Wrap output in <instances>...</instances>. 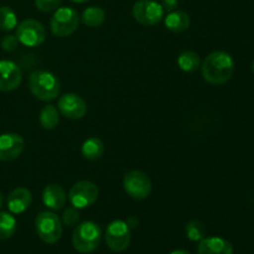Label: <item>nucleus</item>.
<instances>
[{"mask_svg": "<svg viewBox=\"0 0 254 254\" xmlns=\"http://www.w3.org/2000/svg\"><path fill=\"white\" fill-rule=\"evenodd\" d=\"M235 72V61L226 51L211 52L201 64V74L207 83L221 86L227 83Z\"/></svg>", "mask_w": 254, "mask_h": 254, "instance_id": "obj_1", "label": "nucleus"}, {"mask_svg": "<svg viewBox=\"0 0 254 254\" xmlns=\"http://www.w3.org/2000/svg\"><path fill=\"white\" fill-rule=\"evenodd\" d=\"M29 88L39 101L50 102L57 98L60 93V81L56 74L46 69L32 72L29 78Z\"/></svg>", "mask_w": 254, "mask_h": 254, "instance_id": "obj_2", "label": "nucleus"}, {"mask_svg": "<svg viewBox=\"0 0 254 254\" xmlns=\"http://www.w3.org/2000/svg\"><path fill=\"white\" fill-rule=\"evenodd\" d=\"M102 240V230L99 225L92 221L77 225L72 233V245L73 248L79 253H92L98 248Z\"/></svg>", "mask_w": 254, "mask_h": 254, "instance_id": "obj_3", "label": "nucleus"}, {"mask_svg": "<svg viewBox=\"0 0 254 254\" xmlns=\"http://www.w3.org/2000/svg\"><path fill=\"white\" fill-rule=\"evenodd\" d=\"M35 228L40 240L47 245H55L62 236V221L51 211L40 212L35 221Z\"/></svg>", "mask_w": 254, "mask_h": 254, "instance_id": "obj_4", "label": "nucleus"}, {"mask_svg": "<svg viewBox=\"0 0 254 254\" xmlns=\"http://www.w3.org/2000/svg\"><path fill=\"white\" fill-rule=\"evenodd\" d=\"M79 24V16L73 7H57L50 20L51 32L57 37L71 36L77 30Z\"/></svg>", "mask_w": 254, "mask_h": 254, "instance_id": "obj_5", "label": "nucleus"}, {"mask_svg": "<svg viewBox=\"0 0 254 254\" xmlns=\"http://www.w3.org/2000/svg\"><path fill=\"white\" fill-rule=\"evenodd\" d=\"M98 195L99 190L96 184H93L92 181L82 180L71 186L67 197L73 207L81 210V208H86L93 205L98 198Z\"/></svg>", "mask_w": 254, "mask_h": 254, "instance_id": "obj_6", "label": "nucleus"}, {"mask_svg": "<svg viewBox=\"0 0 254 254\" xmlns=\"http://www.w3.org/2000/svg\"><path fill=\"white\" fill-rule=\"evenodd\" d=\"M124 191L135 200H145L151 192V181L145 173L139 170H130L123 178Z\"/></svg>", "mask_w": 254, "mask_h": 254, "instance_id": "obj_7", "label": "nucleus"}, {"mask_svg": "<svg viewBox=\"0 0 254 254\" xmlns=\"http://www.w3.org/2000/svg\"><path fill=\"white\" fill-rule=\"evenodd\" d=\"M20 44L27 47H36L46 40V30L40 21L35 19H25L17 25L16 35Z\"/></svg>", "mask_w": 254, "mask_h": 254, "instance_id": "obj_8", "label": "nucleus"}, {"mask_svg": "<svg viewBox=\"0 0 254 254\" xmlns=\"http://www.w3.org/2000/svg\"><path fill=\"white\" fill-rule=\"evenodd\" d=\"M131 241L130 228L126 221L114 220L106 230V243L113 252H124Z\"/></svg>", "mask_w": 254, "mask_h": 254, "instance_id": "obj_9", "label": "nucleus"}, {"mask_svg": "<svg viewBox=\"0 0 254 254\" xmlns=\"http://www.w3.org/2000/svg\"><path fill=\"white\" fill-rule=\"evenodd\" d=\"M133 17L144 26H154L164 17L163 5L155 0H138L131 9Z\"/></svg>", "mask_w": 254, "mask_h": 254, "instance_id": "obj_10", "label": "nucleus"}, {"mask_svg": "<svg viewBox=\"0 0 254 254\" xmlns=\"http://www.w3.org/2000/svg\"><path fill=\"white\" fill-rule=\"evenodd\" d=\"M57 109L66 118L77 121L86 116L88 107L81 96L76 93H66L60 97L57 102Z\"/></svg>", "mask_w": 254, "mask_h": 254, "instance_id": "obj_11", "label": "nucleus"}, {"mask_svg": "<svg viewBox=\"0 0 254 254\" xmlns=\"http://www.w3.org/2000/svg\"><path fill=\"white\" fill-rule=\"evenodd\" d=\"M21 81V69L15 62L9 60H0V91H15L20 86Z\"/></svg>", "mask_w": 254, "mask_h": 254, "instance_id": "obj_12", "label": "nucleus"}, {"mask_svg": "<svg viewBox=\"0 0 254 254\" xmlns=\"http://www.w3.org/2000/svg\"><path fill=\"white\" fill-rule=\"evenodd\" d=\"M25 148V141L20 134L5 133L0 135V160L12 161L19 158Z\"/></svg>", "mask_w": 254, "mask_h": 254, "instance_id": "obj_13", "label": "nucleus"}, {"mask_svg": "<svg viewBox=\"0 0 254 254\" xmlns=\"http://www.w3.org/2000/svg\"><path fill=\"white\" fill-rule=\"evenodd\" d=\"M42 202L50 210H61L67 202L66 191L59 184H50L42 191Z\"/></svg>", "mask_w": 254, "mask_h": 254, "instance_id": "obj_14", "label": "nucleus"}, {"mask_svg": "<svg viewBox=\"0 0 254 254\" xmlns=\"http://www.w3.org/2000/svg\"><path fill=\"white\" fill-rule=\"evenodd\" d=\"M32 202V195L26 188H16L7 196V208L11 213H22L30 207Z\"/></svg>", "mask_w": 254, "mask_h": 254, "instance_id": "obj_15", "label": "nucleus"}, {"mask_svg": "<svg viewBox=\"0 0 254 254\" xmlns=\"http://www.w3.org/2000/svg\"><path fill=\"white\" fill-rule=\"evenodd\" d=\"M197 254H233V247L221 237H205L200 241Z\"/></svg>", "mask_w": 254, "mask_h": 254, "instance_id": "obj_16", "label": "nucleus"}, {"mask_svg": "<svg viewBox=\"0 0 254 254\" xmlns=\"http://www.w3.org/2000/svg\"><path fill=\"white\" fill-rule=\"evenodd\" d=\"M191 19L185 11L180 10H174L170 11L165 17V26L170 31L180 34V32L186 31L190 27Z\"/></svg>", "mask_w": 254, "mask_h": 254, "instance_id": "obj_17", "label": "nucleus"}, {"mask_svg": "<svg viewBox=\"0 0 254 254\" xmlns=\"http://www.w3.org/2000/svg\"><path fill=\"white\" fill-rule=\"evenodd\" d=\"M81 153L86 160L89 161H96L102 158L104 153V144L97 136H91L87 140L83 141L82 144Z\"/></svg>", "mask_w": 254, "mask_h": 254, "instance_id": "obj_18", "label": "nucleus"}, {"mask_svg": "<svg viewBox=\"0 0 254 254\" xmlns=\"http://www.w3.org/2000/svg\"><path fill=\"white\" fill-rule=\"evenodd\" d=\"M39 122L45 130H52L60 123V112L52 104H47L41 109L39 116Z\"/></svg>", "mask_w": 254, "mask_h": 254, "instance_id": "obj_19", "label": "nucleus"}, {"mask_svg": "<svg viewBox=\"0 0 254 254\" xmlns=\"http://www.w3.org/2000/svg\"><path fill=\"white\" fill-rule=\"evenodd\" d=\"M178 66L180 67L181 71L188 72V73L195 72L196 69L201 67L200 56L196 52L190 51V50L181 52L178 57Z\"/></svg>", "mask_w": 254, "mask_h": 254, "instance_id": "obj_20", "label": "nucleus"}, {"mask_svg": "<svg viewBox=\"0 0 254 254\" xmlns=\"http://www.w3.org/2000/svg\"><path fill=\"white\" fill-rule=\"evenodd\" d=\"M82 22L88 27L101 26L106 20V11L99 6H89L82 12Z\"/></svg>", "mask_w": 254, "mask_h": 254, "instance_id": "obj_21", "label": "nucleus"}, {"mask_svg": "<svg viewBox=\"0 0 254 254\" xmlns=\"http://www.w3.org/2000/svg\"><path fill=\"white\" fill-rule=\"evenodd\" d=\"M16 231V220L11 213L0 212V241L7 240Z\"/></svg>", "mask_w": 254, "mask_h": 254, "instance_id": "obj_22", "label": "nucleus"}, {"mask_svg": "<svg viewBox=\"0 0 254 254\" xmlns=\"http://www.w3.org/2000/svg\"><path fill=\"white\" fill-rule=\"evenodd\" d=\"M17 26V16L9 6H0V30L11 31Z\"/></svg>", "mask_w": 254, "mask_h": 254, "instance_id": "obj_23", "label": "nucleus"}, {"mask_svg": "<svg viewBox=\"0 0 254 254\" xmlns=\"http://www.w3.org/2000/svg\"><path fill=\"white\" fill-rule=\"evenodd\" d=\"M186 237L192 242H200L206 237V227L200 221H190L185 227Z\"/></svg>", "mask_w": 254, "mask_h": 254, "instance_id": "obj_24", "label": "nucleus"}, {"mask_svg": "<svg viewBox=\"0 0 254 254\" xmlns=\"http://www.w3.org/2000/svg\"><path fill=\"white\" fill-rule=\"evenodd\" d=\"M79 217H81V216H79L78 208L71 206V207H67L66 210L64 211V215H62V223L72 227V226H76L77 223L79 222Z\"/></svg>", "mask_w": 254, "mask_h": 254, "instance_id": "obj_25", "label": "nucleus"}, {"mask_svg": "<svg viewBox=\"0 0 254 254\" xmlns=\"http://www.w3.org/2000/svg\"><path fill=\"white\" fill-rule=\"evenodd\" d=\"M62 0H35V6L42 12L55 11L61 5Z\"/></svg>", "mask_w": 254, "mask_h": 254, "instance_id": "obj_26", "label": "nucleus"}, {"mask_svg": "<svg viewBox=\"0 0 254 254\" xmlns=\"http://www.w3.org/2000/svg\"><path fill=\"white\" fill-rule=\"evenodd\" d=\"M0 45H1V49L5 52H12L16 50L17 45H19V40L14 35H6V36L2 37Z\"/></svg>", "mask_w": 254, "mask_h": 254, "instance_id": "obj_27", "label": "nucleus"}, {"mask_svg": "<svg viewBox=\"0 0 254 254\" xmlns=\"http://www.w3.org/2000/svg\"><path fill=\"white\" fill-rule=\"evenodd\" d=\"M179 0H163V7L164 10L168 11H174L178 7Z\"/></svg>", "mask_w": 254, "mask_h": 254, "instance_id": "obj_28", "label": "nucleus"}, {"mask_svg": "<svg viewBox=\"0 0 254 254\" xmlns=\"http://www.w3.org/2000/svg\"><path fill=\"white\" fill-rule=\"evenodd\" d=\"M126 222H127V225L129 226V228H130V230L131 228H136L139 225V220L135 217V216H130V217H128V220H127Z\"/></svg>", "mask_w": 254, "mask_h": 254, "instance_id": "obj_29", "label": "nucleus"}, {"mask_svg": "<svg viewBox=\"0 0 254 254\" xmlns=\"http://www.w3.org/2000/svg\"><path fill=\"white\" fill-rule=\"evenodd\" d=\"M170 254H191V253L186 250H175V251H173Z\"/></svg>", "mask_w": 254, "mask_h": 254, "instance_id": "obj_30", "label": "nucleus"}, {"mask_svg": "<svg viewBox=\"0 0 254 254\" xmlns=\"http://www.w3.org/2000/svg\"><path fill=\"white\" fill-rule=\"evenodd\" d=\"M72 2H77V4H83V2L89 1V0H71Z\"/></svg>", "mask_w": 254, "mask_h": 254, "instance_id": "obj_31", "label": "nucleus"}, {"mask_svg": "<svg viewBox=\"0 0 254 254\" xmlns=\"http://www.w3.org/2000/svg\"><path fill=\"white\" fill-rule=\"evenodd\" d=\"M4 205V195L1 193V191H0V207Z\"/></svg>", "mask_w": 254, "mask_h": 254, "instance_id": "obj_32", "label": "nucleus"}, {"mask_svg": "<svg viewBox=\"0 0 254 254\" xmlns=\"http://www.w3.org/2000/svg\"><path fill=\"white\" fill-rule=\"evenodd\" d=\"M252 69H253V72H254V61H253V64H252Z\"/></svg>", "mask_w": 254, "mask_h": 254, "instance_id": "obj_33", "label": "nucleus"}]
</instances>
